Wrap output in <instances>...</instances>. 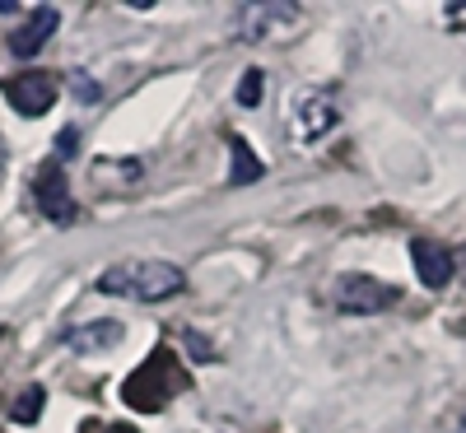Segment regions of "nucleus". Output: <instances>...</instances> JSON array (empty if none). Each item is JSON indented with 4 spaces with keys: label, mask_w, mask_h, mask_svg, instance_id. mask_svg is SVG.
<instances>
[{
    "label": "nucleus",
    "mask_w": 466,
    "mask_h": 433,
    "mask_svg": "<svg viewBox=\"0 0 466 433\" xmlns=\"http://www.w3.org/2000/svg\"><path fill=\"white\" fill-rule=\"evenodd\" d=\"M457 433H466V419H461V428H457Z\"/></svg>",
    "instance_id": "obj_16"
},
{
    "label": "nucleus",
    "mask_w": 466,
    "mask_h": 433,
    "mask_svg": "<svg viewBox=\"0 0 466 433\" xmlns=\"http://www.w3.org/2000/svg\"><path fill=\"white\" fill-rule=\"evenodd\" d=\"M66 345H70V349H80V354H98V349L122 345V327H116V322H89V327H75V331H66Z\"/></svg>",
    "instance_id": "obj_10"
},
{
    "label": "nucleus",
    "mask_w": 466,
    "mask_h": 433,
    "mask_svg": "<svg viewBox=\"0 0 466 433\" xmlns=\"http://www.w3.org/2000/svg\"><path fill=\"white\" fill-rule=\"evenodd\" d=\"M75 140H80V131L66 126V131L56 136V159H70V154H75Z\"/></svg>",
    "instance_id": "obj_14"
},
{
    "label": "nucleus",
    "mask_w": 466,
    "mask_h": 433,
    "mask_svg": "<svg viewBox=\"0 0 466 433\" xmlns=\"http://www.w3.org/2000/svg\"><path fill=\"white\" fill-rule=\"evenodd\" d=\"M43 401H47V391L43 387H24L19 397H15V410H10V419L15 424H37V415H43Z\"/></svg>",
    "instance_id": "obj_12"
},
{
    "label": "nucleus",
    "mask_w": 466,
    "mask_h": 433,
    "mask_svg": "<svg viewBox=\"0 0 466 433\" xmlns=\"http://www.w3.org/2000/svg\"><path fill=\"white\" fill-rule=\"evenodd\" d=\"M289 19H299V5H238V10H233V37H243V43H261V37L285 28Z\"/></svg>",
    "instance_id": "obj_6"
},
{
    "label": "nucleus",
    "mask_w": 466,
    "mask_h": 433,
    "mask_svg": "<svg viewBox=\"0 0 466 433\" xmlns=\"http://www.w3.org/2000/svg\"><path fill=\"white\" fill-rule=\"evenodd\" d=\"M187 387H191V373L182 368V359H177L168 345H159V349H154L149 359L127 378L122 401L136 406V410H164L173 397H182Z\"/></svg>",
    "instance_id": "obj_2"
},
{
    "label": "nucleus",
    "mask_w": 466,
    "mask_h": 433,
    "mask_svg": "<svg viewBox=\"0 0 466 433\" xmlns=\"http://www.w3.org/2000/svg\"><path fill=\"white\" fill-rule=\"evenodd\" d=\"M5 98L24 116H43L56 103V80L47 70H24V75H15V80H5Z\"/></svg>",
    "instance_id": "obj_4"
},
{
    "label": "nucleus",
    "mask_w": 466,
    "mask_h": 433,
    "mask_svg": "<svg viewBox=\"0 0 466 433\" xmlns=\"http://www.w3.org/2000/svg\"><path fill=\"white\" fill-rule=\"evenodd\" d=\"M397 298H401V289L373 280V275H340V280H336V307H340V312L373 317V312H387Z\"/></svg>",
    "instance_id": "obj_3"
},
{
    "label": "nucleus",
    "mask_w": 466,
    "mask_h": 433,
    "mask_svg": "<svg viewBox=\"0 0 466 433\" xmlns=\"http://www.w3.org/2000/svg\"><path fill=\"white\" fill-rule=\"evenodd\" d=\"M410 261H415V275H420L424 289H443V285H452V275H457V261L448 257V247H439L430 238L410 243Z\"/></svg>",
    "instance_id": "obj_9"
},
{
    "label": "nucleus",
    "mask_w": 466,
    "mask_h": 433,
    "mask_svg": "<svg viewBox=\"0 0 466 433\" xmlns=\"http://www.w3.org/2000/svg\"><path fill=\"white\" fill-rule=\"evenodd\" d=\"M0 159H5V149H0Z\"/></svg>",
    "instance_id": "obj_17"
},
{
    "label": "nucleus",
    "mask_w": 466,
    "mask_h": 433,
    "mask_svg": "<svg viewBox=\"0 0 466 433\" xmlns=\"http://www.w3.org/2000/svg\"><path fill=\"white\" fill-rule=\"evenodd\" d=\"M56 28H61L56 5H37V10L19 24V33H10V52H15V56H37V52L52 43Z\"/></svg>",
    "instance_id": "obj_8"
},
{
    "label": "nucleus",
    "mask_w": 466,
    "mask_h": 433,
    "mask_svg": "<svg viewBox=\"0 0 466 433\" xmlns=\"http://www.w3.org/2000/svg\"><path fill=\"white\" fill-rule=\"evenodd\" d=\"M85 433H136L131 424H85Z\"/></svg>",
    "instance_id": "obj_15"
},
{
    "label": "nucleus",
    "mask_w": 466,
    "mask_h": 433,
    "mask_svg": "<svg viewBox=\"0 0 466 433\" xmlns=\"http://www.w3.org/2000/svg\"><path fill=\"white\" fill-rule=\"evenodd\" d=\"M228 154H233V168H228V182H233V186L261 177V159H257V154H252L238 136H228Z\"/></svg>",
    "instance_id": "obj_11"
},
{
    "label": "nucleus",
    "mask_w": 466,
    "mask_h": 433,
    "mask_svg": "<svg viewBox=\"0 0 466 433\" xmlns=\"http://www.w3.org/2000/svg\"><path fill=\"white\" fill-rule=\"evenodd\" d=\"M187 275L173 261H154V257H131V261H116L98 275V294L112 298H140V303H164L173 294H182Z\"/></svg>",
    "instance_id": "obj_1"
},
{
    "label": "nucleus",
    "mask_w": 466,
    "mask_h": 433,
    "mask_svg": "<svg viewBox=\"0 0 466 433\" xmlns=\"http://www.w3.org/2000/svg\"><path fill=\"white\" fill-rule=\"evenodd\" d=\"M336 94H303V103H299V112H294V136L303 140V145H313L318 136H327L331 126H336Z\"/></svg>",
    "instance_id": "obj_7"
},
{
    "label": "nucleus",
    "mask_w": 466,
    "mask_h": 433,
    "mask_svg": "<svg viewBox=\"0 0 466 433\" xmlns=\"http://www.w3.org/2000/svg\"><path fill=\"white\" fill-rule=\"evenodd\" d=\"M33 196H37V206H43V215H47L52 224H75V215H80V206H75V196H70V186H66V177H61L56 164L37 168Z\"/></svg>",
    "instance_id": "obj_5"
},
{
    "label": "nucleus",
    "mask_w": 466,
    "mask_h": 433,
    "mask_svg": "<svg viewBox=\"0 0 466 433\" xmlns=\"http://www.w3.org/2000/svg\"><path fill=\"white\" fill-rule=\"evenodd\" d=\"M238 103L243 107H257L261 103V70H248L243 80H238Z\"/></svg>",
    "instance_id": "obj_13"
}]
</instances>
